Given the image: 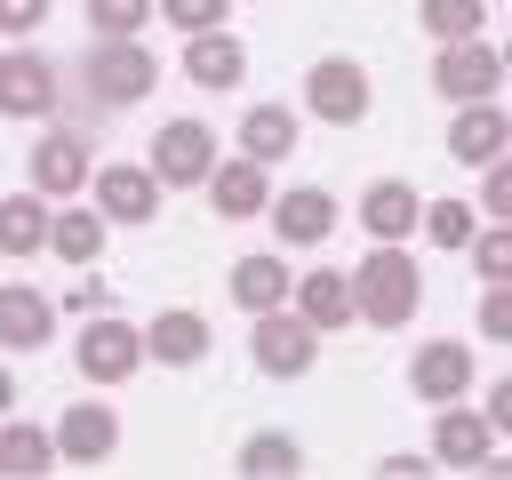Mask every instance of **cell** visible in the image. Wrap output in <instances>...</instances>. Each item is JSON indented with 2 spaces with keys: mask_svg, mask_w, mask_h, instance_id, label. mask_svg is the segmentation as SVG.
Returning a JSON list of instances; mask_svg holds the SVG:
<instances>
[{
  "mask_svg": "<svg viewBox=\"0 0 512 480\" xmlns=\"http://www.w3.org/2000/svg\"><path fill=\"white\" fill-rule=\"evenodd\" d=\"M416 304H424V272H416V256H408L400 240H376V248L352 264V312H360L368 328H408Z\"/></svg>",
  "mask_w": 512,
  "mask_h": 480,
  "instance_id": "cell-1",
  "label": "cell"
},
{
  "mask_svg": "<svg viewBox=\"0 0 512 480\" xmlns=\"http://www.w3.org/2000/svg\"><path fill=\"white\" fill-rule=\"evenodd\" d=\"M72 80L88 88V104L120 112V104H144V96L160 88V64H152V48H144V40H96V48L80 56V72H72Z\"/></svg>",
  "mask_w": 512,
  "mask_h": 480,
  "instance_id": "cell-2",
  "label": "cell"
},
{
  "mask_svg": "<svg viewBox=\"0 0 512 480\" xmlns=\"http://www.w3.org/2000/svg\"><path fill=\"white\" fill-rule=\"evenodd\" d=\"M368 104H376V88H368V64H360V56H320V64L304 72V112H312L320 128H360Z\"/></svg>",
  "mask_w": 512,
  "mask_h": 480,
  "instance_id": "cell-3",
  "label": "cell"
},
{
  "mask_svg": "<svg viewBox=\"0 0 512 480\" xmlns=\"http://www.w3.org/2000/svg\"><path fill=\"white\" fill-rule=\"evenodd\" d=\"M144 360H152V352H144V328L112 320V312H96V320L72 336V368H80L88 384H128Z\"/></svg>",
  "mask_w": 512,
  "mask_h": 480,
  "instance_id": "cell-4",
  "label": "cell"
},
{
  "mask_svg": "<svg viewBox=\"0 0 512 480\" xmlns=\"http://www.w3.org/2000/svg\"><path fill=\"white\" fill-rule=\"evenodd\" d=\"M248 360L264 368V376H280V384H296L312 360H320V328L296 312V304H280V312H256V336H248Z\"/></svg>",
  "mask_w": 512,
  "mask_h": 480,
  "instance_id": "cell-5",
  "label": "cell"
},
{
  "mask_svg": "<svg viewBox=\"0 0 512 480\" xmlns=\"http://www.w3.org/2000/svg\"><path fill=\"white\" fill-rule=\"evenodd\" d=\"M432 88H440V104H480V96H496V88H504V48H488V40H448V48L432 56Z\"/></svg>",
  "mask_w": 512,
  "mask_h": 480,
  "instance_id": "cell-6",
  "label": "cell"
},
{
  "mask_svg": "<svg viewBox=\"0 0 512 480\" xmlns=\"http://www.w3.org/2000/svg\"><path fill=\"white\" fill-rule=\"evenodd\" d=\"M64 96V72L40 48H8L0 56V120H48Z\"/></svg>",
  "mask_w": 512,
  "mask_h": 480,
  "instance_id": "cell-7",
  "label": "cell"
},
{
  "mask_svg": "<svg viewBox=\"0 0 512 480\" xmlns=\"http://www.w3.org/2000/svg\"><path fill=\"white\" fill-rule=\"evenodd\" d=\"M160 184H176V192H192V184H208L216 176V136L200 128V120H168L160 136H152V160H144Z\"/></svg>",
  "mask_w": 512,
  "mask_h": 480,
  "instance_id": "cell-8",
  "label": "cell"
},
{
  "mask_svg": "<svg viewBox=\"0 0 512 480\" xmlns=\"http://www.w3.org/2000/svg\"><path fill=\"white\" fill-rule=\"evenodd\" d=\"M88 176H96L88 128H48V136L32 144V192H48V200H72V192H88Z\"/></svg>",
  "mask_w": 512,
  "mask_h": 480,
  "instance_id": "cell-9",
  "label": "cell"
},
{
  "mask_svg": "<svg viewBox=\"0 0 512 480\" xmlns=\"http://www.w3.org/2000/svg\"><path fill=\"white\" fill-rule=\"evenodd\" d=\"M88 192H96L104 224H152L168 184H160L152 168H128V160H112V168H96V176H88Z\"/></svg>",
  "mask_w": 512,
  "mask_h": 480,
  "instance_id": "cell-10",
  "label": "cell"
},
{
  "mask_svg": "<svg viewBox=\"0 0 512 480\" xmlns=\"http://www.w3.org/2000/svg\"><path fill=\"white\" fill-rule=\"evenodd\" d=\"M408 392H416V400H432V408L464 400V392H472V344H456V336L416 344V360H408Z\"/></svg>",
  "mask_w": 512,
  "mask_h": 480,
  "instance_id": "cell-11",
  "label": "cell"
},
{
  "mask_svg": "<svg viewBox=\"0 0 512 480\" xmlns=\"http://www.w3.org/2000/svg\"><path fill=\"white\" fill-rule=\"evenodd\" d=\"M48 432H56V456H64V464H104V456L120 448V416H112V400H72Z\"/></svg>",
  "mask_w": 512,
  "mask_h": 480,
  "instance_id": "cell-12",
  "label": "cell"
},
{
  "mask_svg": "<svg viewBox=\"0 0 512 480\" xmlns=\"http://www.w3.org/2000/svg\"><path fill=\"white\" fill-rule=\"evenodd\" d=\"M208 208H216L224 224L264 216V208H272V168H264V160H248V152L216 160V176H208Z\"/></svg>",
  "mask_w": 512,
  "mask_h": 480,
  "instance_id": "cell-13",
  "label": "cell"
},
{
  "mask_svg": "<svg viewBox=\"0 0 512 480\" xmlns=\"http://www.w3.org/2000/svg\"><path fill=\"white\" fill-rule=\"evenodd\" d=\"M504 144H512V120H504V104H496V96H480V104H456V120H448V160H464V168H488Z\"/></svg>",
  "mask_w": 512,
  "mask_h": 480,
  "instance_id": "cell-14",
  "label": "cell"
},
{
  "mask_svg": "<svg viewBox=\"0 0 512 480\" xmlns=\"http://www.w3.org/2000/svg\"><path fill=\"white\" fill-rule=\"evenodd\" d=\"M272 232L288 240V248H320L328 232H336V200L320 192V184H296V192H272Z\"/></svg>",
  "mask_w": 512,
  "mask_h": 480,
  "instance_id": "cell-15",
  "label": "cell"
},
{
  "mask_svg": "<svg viewBox=\"0 0 512 480\" xmlns=\"http://www.w3.org/2000/svg\"><path fill=\"white\" fill-rule=\"evenodd\" d=\"M496 448V424H488V408H440L432 416V464H464V472H480V456Z\"/></svg>",
  "mask_w": 512,
  "mask_h": 480,
  "instance_id": "cell-16",
  "label": "cell"
},
{
  "mask_svg": "<svg viewBox=\"0 0 512 480\" xmlns=\"http://www.w3.org/2000/svg\"><path fill=\"white\" fill-rule=\"evenodd\" d=\"M360 224H368V240H408V232L424 224V192L400 184V176H376V184L360 192Z\"/></svg>",
  "mask_w": 512,
  "mask_h": 480,
  "instance_id": "cell-17",
  "label": "cell"
},
{
  "mask_svg": "<svg viewBox=\"0 0 512 480\" xmlns=\"http://www.w3.org/2000/svg\"><path fill=\"white\" fill-rule=\"evenodd\" d=\"M144 352H152L160 368H200V360H208V320L184 312V304H168V312L144 320Z\"/></svg>",
  "mask_w": 512,
  "mask_h": 480,
  "instance_id": "cell-18",
  "label": "cell"
},
{
  "mask_svg": "<svg viewBox=\"0 0 512 480\" xmlns=\"http://www.w3.org/2000/svg\"><path fill=\"white\" fill-rule=\"evenodd\" d=\"M48 336H56V304H48L40 288L8 280V288H0V344H8V352H40Z\"/></svg>",
  "mask_w": 512,
  "mask_h": 480,
  "instance_id": "cell-19",
  "label": "cell"
},
{
  "mask_svg": "<svg viewBox=\"0 0 512 480\" xmlns=\"http://www.w3.org/2000/svg\"><path fill=\"white\" fill-rule=\"evenodd\" d=\"M240 72H248V48H240L224 24L184 40V80H200V88H240Z\"/></svg>",
  "mask_w": 512,
  "mask_h": 480,
  "instance_id": "cell-20",
  "label": "cell"
},
{
  "mask_svg": "<svg viewBox=\"0 0 512 480\" xmlns=\"http://www.w3.org/2000/svg\"><path fill=\"white\" fill-rule=\"evenodd\" d=\"M288 296H296V272H288L280 256H240V264H232V304H240L248 320H256V312H280Z\"/></svg>",
  "mask_w": 512,
  "mask_h": 480,
  "instance_id": "cell-21",
  "label": "cell"
},
{
  "mask_svg": "<svg viewBox=\"0 0 512 480\" xmlns=\"http://www.w3.org/2000/svg\"><path fill=\"white\" fill-rule=\"evenodd\" d=\"M288 304H296L320 336H336L344 320H360V312H352V272H296V296H288Z\"/></svg>",
  "mask_w": 512,
  "mask_h": 480,
  "instance_id": "cell-22",
  "label": "cell"
},
{
  "mask_svg": "<svg viewBox=\"0 0 512 480\" xmlns=\"http://www.w3.org/2000/svg\"><path fill=\"white\" fill-rule=\"evenodd\" d=\"M48 192H0V256H40L48 248Z\"/></svg>",
  "mask_w": 512,
  "mask_h": 480,
  "instance_id": "cell-23",
  "label": "cell"
},
{
  "mask_svg": "<svg viewBox=\"0 0 512 480\" xmlns=\"http://www.w3.org/2000/svg\"><path fill=\"white\" fill-rule=\"evenodd\" d=\"M64 456H56V432L48 424H16V416H0V480H40V472H56Z\"/></svg>",
  "mask_w": 512,
  "mask_h": 480,
  "instance_id": "cell-24",
  "label": "cell"
},
{
  "mask_svg": "<svg viewBox=\"0 0 512 480\" xmlns=\"http://www.w3.org/2000/svg\"><path fill=\"white\" fill-rule=\"evenodd\" d=\"M240 152L264 160V168L288 160V152H296V112H288V104H248V112H240Z\"/></svg>",
  "mask_w": 512,
  "mask_h": 480,
  "instance_id": "cell-25",
  "label": "cell"
},
{
  "mask_svg": "<svg viewBox=\"0 0 512 480\" xmlns=\"http://www.w3.org/2000/svg\"><path fill=\"white\" fill-rule=\"evenodd\" d=\"M232 472H240V480H296V472H304V448H296L288 432H248Z\"/></svg>",
  "mask_w": 512,
  "mask_h": 480,
  "instance_id": "cell-26",
  "label": "cell"
},
{
  "mask_svg": "<svg viewBox=\"0 0 512 480\" xmlns=\"http://www.w3.org/2000/svg\"><path fill=\"white\" fill-rule=\"evenodd\" d=\"M48 248L64 256V264H96V248H104V208H56V224H48Z\"/></svg>",
  "mask_w": 512,
  "mask_h": 480,
  "instance_id": "cell-27",
  "label": "cell"
},
{
  "mask_svg": "<svg viewBox=\"0 0 512 480\" xmlns=\"http://www.w3.org/2000/svg\"><path fill=\"white\" fill-rule=\"evenodd\" d=\"M416 24L448 48V40H480V24H488V0H416Z\"/></svg>",
  "mask_w": 512,
  "mask_h": 480,
  "instance_id": "cell-28",
  "label": "cell"
},
{
  "mask_svg": "<svg viewBox=\"0 0 512 480\" xmlns=\"http://www.w3.org/2000/svg\"><path fill=\"white\" fill-rule=\"evenodd\" d=\"M432 248H448V256H464L472 248V232H480V216L464 208V200H424V224H416Z\"/></svg>",
  "mask_w": 512,
  "mask_h": 480,
  "instance_id": "cell-29",
  "label": "cell"
},
{
  "mask_svg": "<svg viewBox=\"0 0 512 480\" xmlns=\"http://www.w3.org/2000/svg\"><path fill=\"white\" fill-rule=\"evenodd\" d=\"M152 16H160V0H88V24H96V40H136Z\"/></svg>",
  "mask_w": 512,
  "mask_h": 480,
  "instance_id": "cell-30",
  "label": "cell"
},
{
  "mask_svg": "<svg viewBox=\"0 0 512 480\" xmlns=\"http://www.w3.org/2000/svg\"><path fill=\"white\" fill-rule=\"evenodd\" d=\"M464 256H472V272H480V280H512V216H496V224H480Z\"/></svg>",
  "mask_w": 512,
  "mask_h": 480,
  "instance_id": "cell-31",
  "label": "cell"
},
{
  "mask_svg": "<svg viewBox=\"0 0 512 480\" xmlns=\"http://www.w3.org/2000/svg\"><path fill=\"white\" fill-rule=\"evenodd\" d=\"M224 8H232V0H160V16H168L184 40H192V32H216V24H224Z\"/></svg>",
  "mask_w": 512,
  "mask_h": 480,
  "instance_id": "cell-32",
  "label": "cell"
},
{
  "mask_svg": "<svg viewBox=\"0 0 512 480\" xmlns=\"http://www.w3.org/2000/svg\"><path fill=\"white\" fill-rule=\"evenodd\" d=\"M480 336L512 344V280H488V296H480Z\"/></svg>",
  "mask_w": 512,
  "mask_h": 480,
  "instance_id": "cell-33",
  "label": "cell"
},
{
  "mask_svg": "<svg viewBox=\"0 0 512 480\" xmlns=\"http://www.w3.org/2000/svg\"><path fill=\"white\" fill-rule=\"evenodd\" d=\"M480 208H488V216H512V152H496V160L480 168Z\"/></svg>",
  "mask_w": 512,
  "mask_h": 480,
  "instance_id": "cell-34",
  "label": "cell"
},
{
  "mask_svg": "<svg viewBox=\"0 0 512 480\" xmlns=\"http://www.w3.org/2000/svg\"><path fill=\"white\" fill-rule=\"evenodd\" d=\"M40 24H48V0H0V32H8V40L40 32Z\"/></svg>",
  "mask_w": 512,
  "mask_h": 480,
  "instance_id": "cell-35",
  "label": "cell"
},
{
  "mask_svg": "<svg viewBox=\"0 0 512 480\" xmlns=\"http://www.w3.org/2000/svg\"><path fill=\"white\" fill-rule=\"evenodd\" d=\"M424 472H432V456H408V448L376 464V480H424Z\"/></svg>",
  "mask_w": 512,
  "mask_h": 480,
  "instance_id": "cell-36",
  "label": "cell"
},
{
  "mask_svg": "<svg viewBox=\"0 0 512 480\" xmlns=\"http://www.w3.org/2000/svg\"><path fill=\"white\" fill-rule=\"evenodd\" d=\"M488 424H496V432H512V376H496V384H488Z\"/></svg>",
  "mask_w": 512,
  "mask_h": 480,
  "instance_id": "cell-37",
  "label": "cell"
},
{
  "mask_svg": "<svg viewBox=\"0 0 512 480\" xmlns=\"http://www.w3.org/2000/svg\"><path fill=\"white\" fill-rule=\"evenodd\" d=\"M64 312H104V280H80V288L64 296Z\"/></svg>",
  "mask_w": 512,
  "mask_h": 480,
  "instance_id": "cell-38",
  "label": "cell"
},
{
  "mask_svg": "<svg viewBox=\"0 0 512 480\" xmlns=\"http://www.w3.org/2000/svg\"><path fill=\"white\" fill-rule=\"evenodd\" d=\"M8 408H16V376L0 368V416H8Z\"/></svg>",
  "mask_w": 512,
  "mask_h": 480,
  "instance_id": "cell-39",
  "label": "cell"
},
{
  "mask_svg": "<svg viewBox=\"0 0 512 480\" xmlns=\"http://www.w3.org/2000/svg\"><path fill=\"white\" fill-rule=\"evenodd\" d=\"M504 80H512V40H504Z\"/></svg>",
  "mask_w": 512,
  "mask_h": 480,
  "instance_id": "cell-40",
  "label": "cell"
}]
</instances>
